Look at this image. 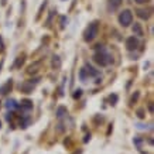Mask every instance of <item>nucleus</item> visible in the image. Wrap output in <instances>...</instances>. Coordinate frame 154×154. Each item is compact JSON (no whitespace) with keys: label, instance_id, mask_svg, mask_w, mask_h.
<instances>
[{"label":"nucleus","instance_id":"1","mask_svg":"<svg viewBox=\"0 0 154 154\" xmlns=\"http://www.w3.org/2000/svg\"><path fill=\"white\" fill-rule=\"evenodd\" d=\"M99 47H101V45H98V48ZM93 61H95L98 65H101V67H106V65L113 62V58H112V55L107 53L105 48H99V51L93 55Z\"/></svg>","mask_w":154,"mask_h":154},{"label":"nucleus","instance_id":"4","mask_svg":"<svg viewBox=\"0 0 154 154\" xmlns=\"http://www.w3.org/2000/svg\"><path fill=\"white\" fill-rule=\"evenodd\" d=\"M137 47H138V40L136 37H129L126 40V48L129 51H134Z\"/></svg>","mask_w":154,"mask_h":154},{"label":"nucleus","instance_id":"28","mask_svg":"<svg viewBox=\"0 0 154 154\" xmlns=\"http://www.w3.org/2000/svg\"><path fill=\"white\" fill-rule=\"evenodd\" d=\"M143 154H146V153H143Z\"/></svg>","mask_w":154,"mask_h":154},{"label":"nucleus","instance_id":"22","mask_svg":"<svg viewBox=\"0 0 154 154\" xmlns=\"http://www.w3.org/2000/svg\"><path fill=\"white\" fill-rule=\"evenodd\" d=\"M4 50V47H3V38L0 37V51H3Z\"/></svg>","mask_w":154,"mask_h":154},{"label":"nucleus","instance_id":"19","mask_svg":"<svg viewBox=\"0 0 154 154\" xmlns=\"http://www.w3.org/2000/svg\"><path fill=\"white\" fill-rule=\"evenodd\" d=\"M81 95H82V90H81V89H78V90H75L74 98H75V99H78V98H81Z\"/></svg>","mask_w":154,"mask_h":154},{"label":"nucleus","instance_id":"9","mask_svg":"<svg viewBox=\"0 0 154 154\" xmlns=\"http://www.w3.org/2000/svg\"><path fill=\"white\" fill-rule=\"evenodd\" d=\"M137 16L140 17V19H143V20H147L150 17V10H147V9H138Z\"/></svg>","mask_w":154,"mask_h":154},{"label":"nucleus","instance_id":"18","mask_svg":"<svg viewBox=\"0 0 154 154\" xmlns=\"http://www.w3.org/2000/svg\"><path fill=\"white\" fill-rule=\"evenodd\" d=\"M23 62H24V57H19V58H17V62H16V67L23 65Z\"/></svg>","mask_w":154,"mask_h":154},{"label":"nucleus","instance_id":"5","mask_svg":"<svg viewBox=\"0 0 154 154\" xmlns=\"http://www.w3.org/2000/svg\"><path fill=\"white\" fill-rule=\"evenodd\" d=\"M11 86H13V82H11V79L7 81L4 85L0 88V93H1V95H7V93H9V92L11 90Z\"/></svg>","mask_w":154,"mask_h":154},{"label":"nucleus","instance_id":"10","mask_svg":"<svg viewBox=\"0 0 154 154\" xmlns=\"http://www.w3.org/2000/svg\"><path fill=\"white\" fill-rule=\"evenodd\" d=\"M133 33H134V36H138V37H141V36H143V28H141V26L136 23V24L133 26Z\"/></svg>","mask_w":154,"mask_h":154},{"label":"nucleus","instance_id":"2","mask_svg":"<svg viewBox=\"0 0 154 154\" xmlns=\"http://www.w3.org/2000/svg\"><path fill=\"white\" fill-rule=\"evenodd\" d=\"M98 31H99V21H93L90 23L88 28L85 30L84 33V40H85L86 43H90V41H93L98 36Z\"/></svg>","mask_w":154,"mask_h":154},{"label":"nucleus","instance_id":"16","mask_svg":"<svg viewBox=\"0 0 154 154\" xmlns=\"http://www.w3.org/2000/svg\"><path fill=\"white\" fill-rule=\"evenodd\" d=\"M53 67H55V68H59V67H61V59H59V57H54Z\"/></svg>","mask_w":154,"mask_h":154},{"label":"nucleus","instance_id":"12","mask_svg":"<svg viewBox=\"0 0 154 154\" xmlns=\"http://www.w3.org/2000/svg\"><path fill=\"white\" fill-rule=\"evenodd\" d=\"M65 115H67V109H65L64 106H59L58 109H57V117L61 119V117H64Z\"/></svg>","mask_w":154,"mask_h":154},{"label":"nucleus","instance_id":"6","mask_svg":"<svg viewBox=\"0 0 154 154\" xmlns=\"http://www.w3.org/2000/svg\"><path fill=\"white\" fill-rule=\"evenodd\" d=\"M84 68H85V71H86V74H88V76H98V75H99V72H98V71H96V69L93 68L92 65H89V64H86L85 67H84Z\"/></svg>","mask_w":154,"mask_h":154},{"label":"nucleus","instance_id":"26","mask_svg":"<svg viewBox=\"0 0 154 154\" xmlns=\"http://www.w3.org/2000/svg\"><path fill=\"white\" fill-rule=\"evenodd\" d=\"M75 154H81V151H76V153H75Z\"/></svg>","mask_w":154,"mask_h":154},{"label":"nucleus","instance_id":"25","mask_svg":"<svg viewBox=\"0 0 154 154\" xmlns=\"http://www.w3.org/2000/svg\"><path fill=\"white\" fill-rule=\"evenodd\" d=\"M1 4H6V0H1Z\"/></svg>","mask_w":154,"mask_h":154},{"label":"nucleus","instance_id":"13","mask_svg":"<svg viewBox=\"0 0 154 154\" xmlns=\"http://www.w3.org/2000/svg\"><path fill=\"white\" fill-rule=\"evenodd\" d=\"M89 76H88V74H86V71H85V68H82L79 71V79L82 81V82H86V79H88Z\"/></svg>","mask_w":154,"mask_h":154},{"label":"nucleus","instance_id":"17","mask_svg":"<svg viewBox=\"0 0 154 154\" xmlns=\"http://www.w3.org/2000/svg\"><path fill=\"white\" fill-rule=\"evenodd\" d=\"M38 65H40V62H37V64L31 65V67L28 68V74H33V72H37V68H38Z\"/></svg>","mask_w":154,"mask_h":154},{"label":"nucleus","instance_id":"8","mask_svg":"<svg viewBox=\"0 0 154 154\" xmlns=\"http://www.w3.org/2000/svg\"><path fill=\"white\" fill-rule=\"evenodd\" d=\"M20 89H21L23 92H26V93H31L33 89H34V85H33L31 82H24V84H21Z\"/></svg>","mask_w":154,"mask_h":154},{"label":"nucleus","instance_id":"21","mask_svg":"<svg viewBox=\"0 0 154 154\" xmlns=\"http://www.w3.org/2000/svg\"><path fill=\"white\" fill-rule=\"evenodd\" d=\"M134 143H136V146H137L138 149H140V146H141V140H138V138H134Z\"/></svg>","mask_w":154,"mask_h":154},{"label":"nucleus","instance_id":"20","mask_svg":"<svg viewBox=\"0 0 154 154\" xmlns=\"http://www.w3.org/2000/svg\"><path fill=\"white\" fill-rule=\"evenodd\" d=\"M65 21H67V17H61V27H65Z\"/></svg>","mask_w":154,"mask_h":154},{"label":"nucleus","instance_id":"15","mask_svg":"<svg viewBox=\"0 0 154 154\" xmlns=\"http://www.w3.org/2000/svg\"><path fill=\"white\" fill-rule=\"evenodd\" d=\"M30 124V117H26L24 120H20V127H23V129H26L27 126Z\"/></svg>","mask_w":154,"mask_h":154},{"label":"nucleus","instance_id":"7","mask_svg":"<svg viewBox=\"0 0 154 154\" xmlns=\"http://www.w3.org/2000/svg\"><path fill=\"white\" fill-rule=\"evenodd\" d=\"M123 0H109V10L115 11L117 10L119 7H120V4H122Z\"/></svg>","mask_w":154,"mask_h":154},{"label":"nucleus","instance_id":"27","mask_svg":"<svg viewBox=\"0 0 154 154\" xmlns=\"http://www.w3.org/2000/svg\"><path fill=\"white\" fill-rule=\"evenodd\" d=\"M0 127H1V123H0Z\"/></svg>","mask_w":154,"mask_h":154},{"label":"nucleus","instance_id":"23","mask_svg":"<svg viewBox=\"0 0 154 154\" xmlns=\"http://www.w3.org/2000/svg\"><path fill=\"white\" fill-rule=\"evenodd\" d=\"M134 1H136V3H138V4H143V3H146L147 0H134Z\"/></svg>","mask_w":154,"mask_h":154},{"label":"nucleus","instance_id":"14","mask_svg":"<svg viewBox=\"0 0 154 154\" xmlns=\"http://www.w3.org/2000/svg\"><path fill=\"white\" fill-rule=\"evenodd\" d=\"M21 107H23V109H26V110H30V109H33V102L23 101L21 102Z\"/></svg>","mask_w":154,"mask_h":154},{"label":"nucleus","instance_id":"24","mask_svg":"<svg viewBox=\"0 0 154 154\" xmlns=\"http://www.w3.org/2000/svg\"><path fill=\"white\" fill-rule=\"evenodd\" d=\"M89 138H90V134H86V137L84 138V141H85V143H86V141H88V140H89Z\"/></svg>","mask_w":154,"mask_h":154},{"label":"nucleus","instance_id":"3","mask_svg":"<svg viewBox=\"0 0 154 154\" xmlns=\"http://www.w3.org/2000/svg\"><path fill=\"white\" fill-rule=\"evenodd\" d=\"M119 23L123 27H129L133 23V13L130 10H123L119 14Z\"/></svg>","mask_w":154,"mask_h":154},{"label":"nucleus","instance_id":"11","mask_svg":"<svg viewBox=\"0 0 154 154\" xmlns=\"http://www.w3.org/2000/svg\"><path fill=\"white\" fill-rule=\"evenodd\" d=\"M17 106H19V105L16 103L14 99H9V101L6 102V107H7V109H16Z\"/></svg>","mask_w":154,"mask_h":154}]
</instances>
